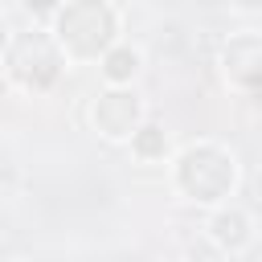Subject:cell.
Here are the masks:
<instances>
[{
	"label": "cell",
	"mask_w": 262,
	"mask_h": 262,
	"mask_svg": "<svg viewBox=\"0 0 262 262\" xmlns=\"http://www.w3.org/2000/svg\"><path fill=\"white\" fill-rule=\"evenodd\" d=\"M53 41L66 57H78V61L98 57L102 61L119 45V16L102 0L61 4V8H53Z\"/></svg>",
	"instance_id": "cell-1"
},
{
	"label": "cell",
	"mask_w": 262,
	"mask_h": 262,
	"mask_svg": "<svg viewBox=\"0 0 262 262\" xmlns=\"http://www.w3.org/2000/svg\"><path fill=\"white\" fill-rule=\"evenodd\" d=\"M237 184V160L217 143H192L176 156V188L196 205H217Z\"/></svg>",
	"instance_id": "cell-2"
},
{
	"label": "cell",
	"mask_w": 262,
	"mask_h": 262,
	"mask_svg": "<svg viewBox=\"0 0 262 262\" xmlns=\"http://www.w3.org/2000/svg\"><path fill=\"white\" fill-rule=\"evenodd\" d=\"M4 70L16 86L25 90H45L53 86V78L61 74V49L53 41V33H16L8 45H4Z\"/></svg>",
	"instance_id": "cell-3"
},
{
	"label": "cell",
	"mask_w": 262,
	"mask_h": 262,
	"mask_svg": "<svg viewBox=\"0 0 262 262\" xmlns=\"http://www.w3.org/2000/svg\"><path fill=\"white\" fill-rule=\"evenodd\" d=\"M90 119L106 139H131L143 127V102H139V94L131 86H111V90H102L94 98Z\"/></svg>",
	"instance_id": "cell-4"
},
{
	"label": "cell",
	"mask_w": 262,
	"mask_h": 262,
	"mask_svg": "<svg viewBox=\"0 0 262 262\" xmlns=\"http://www.w3.org/2000/svg\"><path fill=\"white\" fill-rule=\"evenodd\" d=\"M221 70L229 78V86L237 90H262V33H237L229 37L225 53H221Z\"/></svg>",
	"instance_id": "cell-5"
},
{
	"label": "cell",
	"mask_w": 262,
	"mask_h": 262,
	"mask_svg": "<svg viewBox=\"0 0 262 262\" xmlns=\"http://www.w3.org/2000/svg\"><path fill=\"white\" fill-rule=\"evenodd\" d=\"M209 237L221 254H242L254 242V225L242 209H217L213 221H209Z\"/></svg>",
	"instance_id": "cell-6"
},
{
	"label": "cell",
	"mask_w": 262,
	"mask_h": 262,
	"mask_svg": "<svg viewBox=\"0 0 262 262\" xmlns=\"http://www.w3.org/2000/svg\"><path fill=\"white\" fill-rule=\"evenodd\" d=\"M139 66H143V53H139L131 41H119V45L98 61V70H102L106 86H131V78L139 74Z\"/></svg>",
	"instance_id": "cell-7"
},
{
	"label": "cell",
	"mask_w": 262,
	"mask_h": 262,
	"mask_svg": "<svg viewBox=\"0 0 262 262\" xmlns=\"http://www.w3.org/2000/svg\"><path fill=\"white\" fill-rule=\"evenodd\" d=\"M131 151H135L139 160H164V151H168V135H164V127L143 123V127L131 135Z\"/></svg>",
	"instance_id": "cell-8"
},
{
	"label": "cell",
	"mask_w": 262,
	"mask_h": 262,
	"mask_svg": "<svg viewBox=\"0 0 262 262\" xmlns=\"http://www.w3.org/2000/svg\"><path fill=\"white\" fill-rule=\"evenodd\" d=\"M12 262H20V258H12Z\"/></svg>",
	"instance_id": "cell-9"
}]
</instances>
